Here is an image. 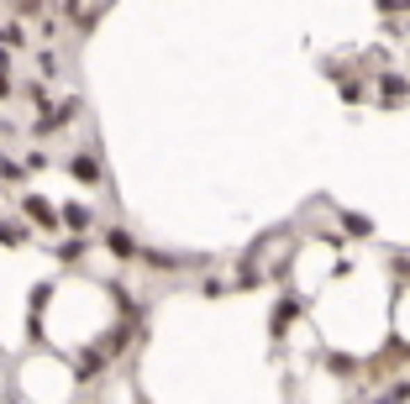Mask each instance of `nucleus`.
<instances>
[{"mask_svg": "<svg viewBox=\"0 0 410 404\" xmlns=\"http://www.w3.org/2000/svg\"><path fill=\"white\" fill-rule=\"evenodd\" d=\"M106 247L110 252H116V258H137V237H132V231H106Z\"/></svg>", "mask_w": 410, "mask_h": 404, "instance_id": "f03ea898", "label": "nucleus"}, {"mask_svg": "<svg viewBox=\"0 0 410 404\" xmlns=\"http://www.w3.org/2000/svg\"><path fill=\"white\" fill-rule=\"evenodd\" d=\"M22 205H26V215H32L37 226H53V221H58V215L48 210V200H22Z\"/></svg>", "mask_w": 410, "mask_h": 404, "instance_id": "20e7f679", "label": "nucleus"}, {"mask_svg": "<svg viewBox=\"0 0 410 404\" xmlns=\"http://www.w3.org/2000/svg\"><path fill=\"white\" fill-rule=\"evenodd\" d=\"M90 221H95V215H90V205H69V210H63V226H74V231H85Z\"/></svg>", "mask_w": 410, "mask_h": 404, "instance_id": "7ed1b4c3", "label": "nucleus"}, {"mask_svg": "<svg viewBox=\"0 0 410 404\" xmlns=\"http://www.w3.org/2000/svg\"><path fill=\"white\" fill-rule=\"evenodd\" d=\"M69 174L79 178V184H95V178H100V163H95V153H74V158H69Z\"/></svg>", "mask_w": 410, "mask_h": 404, "instance_id": "f257e3e1", "label": "nucleus"}]
</instances>
